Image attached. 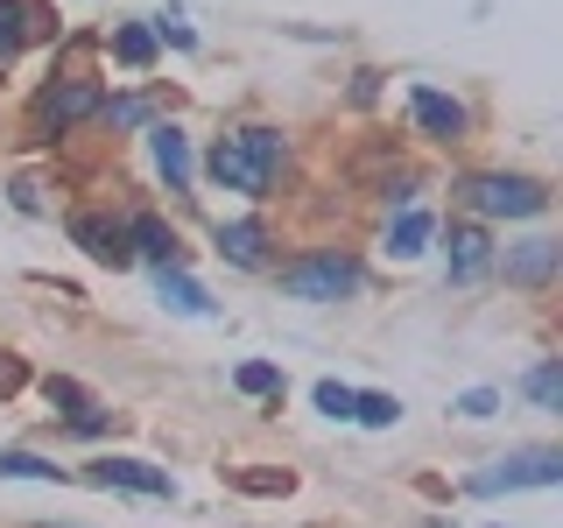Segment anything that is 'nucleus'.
<instances>
[{"label": "nucleus", "instance_id": "1", "mask_svg": "<svg viewBox=\"0 0 563 528\" xmlns=\"http://www.w3.org/2000/svg\"><path fill=\"white\" fill-rule=\"evenodd\" d=\"M457 205L472 211V219H542L550 211V184L542 176H521V169H479L457 184Z\"/></svg>", "mask_w": 563, "mask_h": 528}, {"label": "nucleus", "instance_id": "2", "mask_svg": "<svg viewBox=\"0 0 563 528\" xmlns=\"http://www.w3.org/2000/svg\"><path fill=\"white\" fill-rule=\"evenodd\" d=\"M360 282H366V275H360V261L339 254V246H324V254L289 261V268H282V289L303 296V304H339V296H352Z\"/></svg>", "mask_w": 563, "mask_h": 528}, {"label": "nucleus", "instance_id": "3", "mask_svg": "<svg viewBox=\"0 0 563 528\" xmlns=\"http://www.w3.org/2000/svg\"><path fill=\"white\" fill-rule=\"evenodd\" d=\"M563 480V451L556 444H536V451H515V458H500V465H486V472H472L465 493H515V486H550Z\"/></svg>", "mask_w": 563, "mask_h": 528}, {"label": "nucleus", "instance_id": "4", "mask_svg": "<svg viewBox=\"0 0 563 528\" xmlns=\"http://www.w3.org/2000/svg\"><path fill=\"white\" fill-rule=\"evenodd\" d=\"M99 106H106V92L92 78H57V85L35 92V128H43V134H70V128H85V120H99Z\"/></svg>", "mask_w": 563, "mask_h": 528}, {"label": "nucleus", "instance_id": "5", "mask_svg": "<svg viewBox=\"0 0 563 528\" xmlns=\"http://www.w3.org/2000/svg\"><path fill=\"white\" fill-rule=\"evenodd\" d=\"M70 240L99 261V268H134L128 246V219H106V211H70Z\"/></svg>", "mask_w": 563, "mask_h": 528}, {"label": "nucleus", "instance_id": "6", "mask_svg": "<svg viewBox=\"0 0 563 528\" xmlns=\"http://www.w3.org/2000/svg\"><path fill=\"white\" fill-rule=\"evenodd\" d=\"M205 169H211V176H219V184H225V190H240V198H275V176H268V169H261V163H254V155H246V148H240V141H233V134H219V141H211V155H205Z\"/></svg>", "mask_w": 563, "mask_h": 528}, {"label": "nucleus", "instance_id": "7", "mask_svg": "<svg viewBox=\"0 0 563 528\" xmlns=\"http://www.w3.org/2000/svg\"><path fill=\"white\" fill-rule=\"evenodd\" d=\"M493 268L515 282V289H550L556 268H563V246L556 240H515L507 254H493Z\"/></svg>", "mask_w": 563, "mask_h": 528}, {"label": "nucleus", "instance_id": "8", "mask_svg": "<svg viewBox=\"0 0 563 528\" xmlns=\"http://www.w3.org/2000/svg\"><path fill=\"white\" fill-rule=\"evenodd\" d=\"M85 480L92 486H120V493H141V501H176V480L155 465H141V458H92L85 465Z\"/></svg>", "mask_w": 563, "mask_h": 528}, {"label": "nucleus", "instance_id": "9", "mask_svg": "<svg viewBox=\"0 0 563 528\" xmlns=\"http://www.w3.org/2000/svg\"><path fill=\"white\" fill-rule=\"evenodd\" d=\"M43 35H57L43 0H0V64H14L29 43H43Z\"/></svg>", "mask_w": 563, "mask_h": 528}, {"label": "nucleus", "instance_id": "10", "mask_svg": "<svg viewBox=\"0 0 563 528\" xmlns=\"http://www.w3.org/2000/svg\"><path fill=\"white\" fill-rule=\"evenodd\" d=\"M409 113H416V128L430 134V141H465V128H472L465 106H457L451 92H430V85H416V92H409Z\"/></svg>", "mask_w": 563, "mask_h": 528}, {"label": "nucleus", "instance_id": "11", "mask_svg": "<svg viewBox=\"0 0 563 528\" xmlns=\"http://www.w3.org/2000/svg\"><path fill=\"white\" fill-rule=\"evenodd\" d=\"M444 246H451V282H479L493 268V233L479 219H457L444 233Z\"/></svg>", "mask_w": 563, "mask_h": 528}, {"label": "nucleus", "instance_id": "12", "mask_svg": "<svg viewBox=\"0 0 563 528\" xmlns=\"http://www.w3.org/2000/svg\"><path fill=\"white\" fill-rule=\"evenodd\" d=\"M128 246H134V261H155V268H184V240H176V226H163L155 211H134V219H128Z\"/></svg>", "mask_w": 563, "mask_h": 528}, {"label": "nucleus", "instance_id": "13", "mask_svg": "<svg viewBox=\"0 0 563 528\" xmlns=\"http://www.w3.org/2000/svg\"><path fill=\"white\" fill-rule=\"evenodd\" d=\"M148 155H155V169H163V184L190 198V141H184V128L155 120V128H148Z\"/></svg>", "mask_w": 563, "mask_h": 528}, {"label": "nucleus", "instance_id": "14", "mask_svg": "<svg viewBox=\"0 0 563 528\" xmlns=\"http://www.w3.org/2000/svg\"><path fill=\"white\" fill-rule=\"evenodd\" d=\"M268 226L261 219H233V226H219V254L233 261V268H268Z\"/></svg>", "mask_w": 563, "mask_h": 528}, {"label": "nucleus", "instance_id": "15", "mask_svg": "<svg viewBox=\"0 0 563 528\" xmlns=\"http://www.w3.org/2000/svg\"><path fill=\"white\" fill-rule=\"evenodd\" d=\"M99 120L113 134H148L155 128V92H128V99H106L99 106Z\"/></svg>", "mask_w": 563, "mask_h": 528}, {"label": "nucleus", "instance_id": "16", "mask_svg": "<svg viewBox=\"0 0 563 528\" xmlns=\"http://www.w3.org/2000/svg\"><path fill=\"white\" fill-rule=\"evenodd\" d=\"M233 141H240V148L254 155V163L268 169V176H282V169H289V141H282L275 128H261V120H246V128H233Z\"/></svg>", "mask_w": 563, "mask_h": 528}, {"label": "nucleus", "instance_id": "17", "mask_svg": "<svg viewBox=\"0 0 563 528\" xmlns=\"http://www.w3.org/2000/svg\"><path fill=\"white\" fill-rule=\"evenodd\" d=\"M430 233H437L430 211H401V219L387 226V254H395V261H416L422 246H430Z\"/></svg>", "mask_w": 563, "mask_h": 528}, {"label": "nucleus", "instance_id": "18", "mask_svg": "<svg viewBox=\"0 0 563 528\" xmlns=\"http://www.w3.org/2000/svg\"><path fill=\"white\" fill-rule=\"evenodd\" d=\"M155 289H163V304L184 310V317H205V310H211V296H205L184 268H155Z\"/></svg>", "mask_w": 563, "mask_h": 528}, {"label": "nucleus", "instance_id": "19", "mask_svg": "<svg viewBox=\"0 0 563 528\" xmlns=\"http://www.w3.org/2000/svg\"><path fill=\"white\" fill-rule=\"evenodd\" d=\"M113 57L128 64V70H148V64H155V35L141 29V22H120V29H113Z\"/></svg>", "mask_w": 563, "mask_h": 528}, {"label": "nucleus", "instance_id": "20", "mask_svg": "<svg viewBox=\"0 0 563 528\" xmlns=\"http://www.w3.org/2000/svg\"><path fill=\"white\" fill-rule=\"evenodd\" d=\"M233 486L254 493V501H275V493H296V472H282V465H246V472H233Z\"/></svg>", "mask_w": 563, "mask_h": 528}, {"label": "nucleus", "instance_id": "21", "mask_svg": "<svg viewBox=\"0 0 563 528\" xmlns=\"http://www.w3.org/2000/svg\"><path fill=\"white\" fill-rule=\"evenodd\" d=\"M0 480H70L57 458H35V451H0Z\"/></svg>", "mask_w": 563, "mask_h": 528}, {"label": "nucleus", "instance_id": "22", "mask_svg": "<svg viewBox=\"0 0 563 528\" xmlns=\"http://www.w3.org/2000/svg\"><path fill=\"white\" fill-rule=\"evenodd\" d=\"M352 422L387 430V422H401V402H395V395H352Z\"/></svg>", "mask_w": 563, "mask_h": 528}, {"label": "nucleus", "instance_id": "23", "mask_svg": "<svg viewBox=\"0 0 563 528\" xmlns=\"http://www.w3.org/2000/svg\"><path fill=\"white\" fill-rule=\"evenodd\" d=\"M233 387H240V395H282V366H268V360H246L240 374H233Z\"/></svg>", "mask_w": 563, "mask_h": 528}, {"label": "nucleus", "instance_id": "24", "mask_svg": "<svg viewBox=\"0 0 563 528\" xmlns=\"http://www.w3.org/2000/svg\"><path fill=\"white\" fill-rule=\"evenodd\" d=\"M528 395H536V402H542V409H550V416H556V409H563V366H556V360H542V366H536V374H528Z\"/></svg>", "mask_w": 563, "mask_h": 528}, {"label": "nucleus", "instance_id": "25", "mask_svg": "<svg viewBox=\"0 0 563 528\" xmlns=\"http://www.w3.org/2000/svg\"><path fill=\"white\" fill-rule=\"evenodd\" d=\"M352 395H360V387H339V381H317V409H324V416H352Z\"/></svg>", "mask_w": 563, "mask_h": 528}, {"label": "nucleus", "instance_id": "26", "mask_svg": "<svg viewBox=\"0 0 563 528\" xmlns=\"http://www.w3.org/2000/svg\"><path fill=\"white\" fill-rule=\"evenodd\" d=\"M43 395H49V409H70V416L85 409V387H78V381H64V374H49V381H43Z\"/></svg>", "mask_w": 563, "mask_h": 528}, {"label": "nucleus", "instance_id": "27", "mask_svg": "<svg viewBox=\"0 0 563 528\" xmlns=\"http://www.w3.org/2000/svg\"><path fill=\"white\" fill-rule=\"evenodd\" d=\"M493 409H500V395H493V387H472V395H457V416H465V422H486Z\"/></svg>", "mask_w": 563, "mask_h": 528}, {"label": "nucleus", "instance_id": "28", "mask_svg": "<svg viewBox=\"0 0 563 528\" xmlns=\"http://www.w3.org/2000/svg\"><path fill=\"white\" fill-rule=\"evenodd\" d=\"M163 35H169V43H176V50H190V43H198V35H190L184 22H176V14H163Z\"/></svg>", "mask_w": 563, "mask_h": 528}, {"label": "nucleus", "instance_id": "29", "mask_svg": "<svg viewBox=\"0 0 563 528\" xmlns=\"http://www.w3.org/2000/svg\"><path fill=\"white\" fill-rule=\"evenodd\" d=\"M14 387H22V366H14L8 352H0V395H14Z\"/></svg>", "mask_w": 563, "mask_h": 528}, {"label": "nucleus", "instance_id": "30", "mask_svg": "<svg viewBox=\"0 0 563 528\" xmlns=\"http://www.w3.org/2000/svg\"><path fill=\"white\" fill-rule=\"evenodd\" d=\"M35 528H70V521H35Z\"/></svg>", "mask_w": 563, "mask_h": 528}]
</instances>
